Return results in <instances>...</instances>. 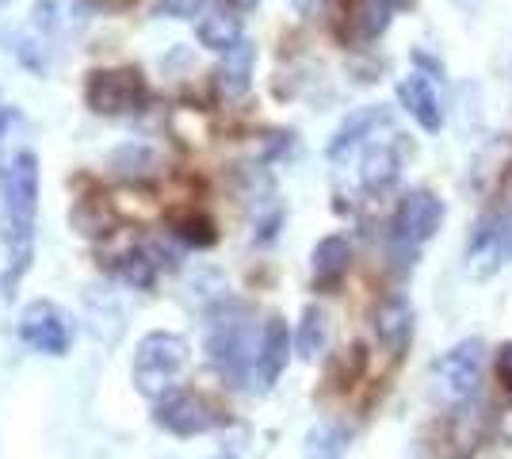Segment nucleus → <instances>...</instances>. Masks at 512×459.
<instances>
[{
    "label": "nucleus",
    "instance_id": "f257e3e1",
    "mask_svg": "<svg viewBox=\"0 0 512 459\" xmlns=\"http://www.w3.org/2000/svg\"><path fill=\"white\" fill-rule=\"evenodd\" d=\"M35 215H39V157L23 150L0 176V241L8 253V268L0 280L4 295H16V287L35 261Z\"/></svg>",
    "mask_w": 512,
    "mask_h": 459
},
{
    "label": "nucleus",
    "instance_id": "f03ea898",
    "mask_svg": "<svg viewBox=\"0 0 512 459\" xmlns=\"http://www.w3.org/2000/svg\"><path fill=\"white\" fill-rule=\"evenodd\" d=\"M260 333L249 306L226 303L211 314L207 326V356L214 372L222 375L230 387H249L256 379V356H260Z\"/></svg>",
    "mask_w": 512,
    "mask_h": 459
},
{
    "label": "nucleus",
    "instance_id": "7ed1b4c3",
    "mask_svg": "<svg viewBox=\"0 0 512 459\" xmlns=\"http://www.w3.org/2000/svg\"><path fill=\"white\" fill-rule=\"evenodd\" d=\"M188 368V341L169 329H153L134 349V387L153 402L176 391V379Z\"/></svg>",
    "mask_w": 512,
    "mask_h": 459
},
{
    "label": "nucleus",
    "instance_id": "20e7f679",
    "mask_svg": "<svg viewBox=\"0 0 512 459\" xmlns=\"http://www.w3.org/2000/svg\"><path fill=\"white\" fill-rule=\"evenodd\" d=\"M85 104L96 115H107V119L138 115L150 104V85H146V77L134 66L96 69V73H88Z\"/></svg>",
    "mask_w": 512,
    "mask_h": 459
},
{
    "label": "nucleus",
    "instance_id": "39448f33",
    "mask_svg": "<svg viewBox=\"0 0 512 459\" xmlns=\"http://www.w3.org/2000/svg\"><path fill=\"white\" fill-rule=\"evenodd\" d=\"M440 222H444V203L436 192L417 188V192L402 196L394 222H390V245H394V253H402V264H409V257H417V249L428 238H436Z\"/></svg>",
    "mask_w": 512,
    "mask_h": 459
},
{
    "label": "nucleus",
    "instance_id": "423d86ee",
    "mask_svg": "<svg viewBox=\"0 0 512 459\" xmlns=\"http://www.w3.org/2000/svg\"><path fill=\"white\" fill-rule=\"evenodd\" d=\"M482 368H486V349L482 341H459L451 352H444L436 360V372H432V383H436V394L451 402V406H470L478 391H482Z\"/></svg>",
    "mask_w": 512,
    "mask_h": 459
},
{
    "label": "nucleus",
    "instance_id": "0eeeda50",
    "mask_svg": "<svg viewBox=\"0 0 512 459\" xmlns=\"http://www.w3.org/2000/svg\"><path fill=\"white\" fill-rule=\"evenodd\" d=\"M20 337L27 349L43 352V356H65L73 345V326H69V314L58 303L35 299L31 306H23Z\"/></svg>",
    "mask_w": 512,
    "mask_h": 459
},
{
    "label": "nucleus",
    "instance_id": "6e6552de",
    "mask_svg": "<svg viewBox=\"0 0 512 459\" xmlns=\"http://www.w3.org/2000/svg\"><path fill=\"white\" fill-rule=\"evenodd\" d=\"M505 261H512V219L505 215H482L470 230V245H467V272L486 280L493 276Z\"/></svg>",
    "mask_w": 512,
    "mask_h": 459
},
{
    "label": "nucleus",
    "instance_id": "1a4fd4ad",
    "mask_svg": "<svg viewBox=\"0 0 512 459\" xmlns=\"http://www.w3.org/2000/svg\"><path fill=\"white\" fill-rule=\"evenodd\" d=\"M153 421H157L161 429H169L172 437H199V433H211L214 425L222 421V414L214 410L203 394L172 391L157 402Z\"/></svg>",
    "mask_w": 512,
    "mask_h": 459
},
{
    "label": "nucleus",
    "instance_id": "9d476101",
    "mask_svg": "<svg viewBox=\"0 0 512 459\" xmlns=\"http://www.w3.org/2000/svg\"><path fill=\"white\" fill-rule=\"evenodd\" d=\"M375 337H379V345H383L394 360L406 356L409 341H413V306H409L402 295L383 299V303L375 306Z\"/></svg>",
    "mask_w": 512,
    "mask_h": 459
},
{
    "label": "nucleus",
    "instance_id": "9b49d317",
    "mask_svg": "<svg viewBox=\"0 0 512 459\" xmlns=\"http://www.w3.org/2000/svg\"><path fill=\"white\" fill-rule=\"evenodd\" d=\"M398 100H402V108L417 119V127H425V131H440L444 127V104H440V92L432 85V77L428 73H409L406 81L398 85Z\"/></svg>",
    "mask_w": 512,
    "mask_h": 459
},
{
    "label": "nucleus",
    "instance_id": "f8f14e48",
    "mask_svg": "<svg viewBox=\"0 0 512 459\" xmlns=\"http://www.w3.org/2000/svg\"><path fill=\"white\" fill-rule=\"evenodd\" d=\"M291 345H295V337H291V329L287 322L272 314L268 322H264V333H260V356H256V383L260 387H272L283 368H287V360H291Z\"/></svg>",
    "mask_w": 512,
    "mask_h": 459
},
{
    "label": "nucleus",
    "instance_id": "ddd939ff",
    "mask_svg": "<svg viewBox=\"0 0 512 459\" xmlns=\"http://www.w3.org/2000/svg\"><path fill=\"white\" fill-rule=\"evenodd\" d=\"M253 69H256V43L241 39L234 50L222 54V62L214 69V85L222 100H241L253 88Z\"/></svg>",
    "mask_w": 512,
    "mask_h": 459
},
{
    "label": "nucleus",
    "instance_id": "4468645a",
    "mask_svg": "<svg viewBox=\"0 0 512 459\" xmlns=\"http://www.w3.org/2000/svg\"><path fill=\"white\" fill-rule=\"evenodd\" d=\"M195 31H199V43L207 46V50H218V54L234 50V46L245 39L237 8H226V4H207L199 23H195Z\"/></svg>",
    "mask_w": 512,
    "mask_h": 459
},
{
    "label": "nucleus",
    "instance_id": "2eb2a0df",
    "mask_svg": "<svg viewBox=\"0 0 512 459\" xmlns=\"http://www.w3.org/2000/svg\"><path fill=\"white\" fill-rule=\"evenodd\" d=\"M31 16H35V27L46 35H69L92 20V4L88 0H39Z\"/></svg>",
    "mask_w": 512,
    "mask_h": 459
},
{
    "label": "nucleus",
    "instance_id": "dca6fc26",
    "mask_svg": "<svg viewBox=\"0 0 512 459\" xmlns=\"http://www.w3.org/2000/svg\"><path fill=\"white\" fill-rule=\"evenodd\" d=\"M310 268H314V284L318 287H337L344 280V272L352 268V245L341 234H329L314 245V257H310Z\"/></svg>",
    "mask_w": 512,
    "mask_h": 459
},
{
    "label": "nucleus",
    "instance_id": "f3484780",
    "mask_svg": "<svg viewBox=\"0 0 512 459\" xmlns=\"http://www.w3.org/2000/svg\"><path fill=\"white\" fill-rule=\"evenodd\" d=\"M386 123H390V111L379 108V104H375V108L352 111V115L341 123V131L333 134V142H329V157H333V161H341L352 146H360L367 134L379 131V127H386Z\"/></svg>",
    "mask_w": 512,
    "mask_h": 459
},
{
    "label": "nucleus",
    "instance_id": "a211bd4d",
    "mask_svg": "<svg viewBox=\"0 0 512 459\" xmlns=\"http://www.w3.org/2000/svg\"><path fill=\"white\" fill-rule=\"evenodd\" d=\"M111 272L130 287H153L157 272H161V257L153 253L150 245H130L111 261Z\"/></svg>",
    "mask_w": 512,
    "mask_h": 459
},
{
    "label": "nucleus",
    "instance_id": "6ab92c4d",
    "mask_svg": "<svg viewBox=\"0 0 512 459\" xmlns=\"http://www.w3.org/2000/svg\"><path fill=\"white\" fill-rule=\"evenodd\" d=\"M398 173H402V165H398V153L390 150V146H371V150L363 153L360 184L367 192H386V188H394Z\"/></svg>",
    "mask_w": 512,
    "mask_h": 459
},
{
    "label": "nucleus",
    "instance_id": "aec40b11",
    "mask_svg": "<svg viewBox=\"0 0 512 459\" xmlns=\"http://www.w3.org/2000/svg\"><path fill=\"white\" fill-rule=\"evenodd\" d=\"M325 341H329L325 314H321L318 306H306L299 329H295V352H299L302 360H318L321 352H325Z\"/></svg>",
    "mask_w": 512,
    "mask_h": 459
},
{
    "label": "nucleus",
    "instance_id": "412c9836",
    "mask_svg": "<svg viewBox=\"0 0 512 459\" xmlns=\"http://www.w3.org/2000/svg\"><path fill=\"white\" fill-rule=\"evenodd\" d=\"M352 433L344 425H318L306 437V459H344Z\"/></svg>",
    "mask_w": 512,
    "mask_h": 459
},
{
    "label": "nucleus",
    "instance_id": "4be33fe9",
    "mask_svg": "<svg viewBox=\"0 0 512 459\" xmlns=\"http://www.w3.org/2000/svg\"><path fill=\"white\" fill-rule=\"evenodd\" d=\"M172 234L184 245H192V249H211L214 241H218V226L203 211H184V215L172 219Z\"/></svg>",
    "mask_w": 512,
    "mask_h": 459
},
{
    "label": "nucleus",
    "instance_id": "5701e85b",
    "mask_svg": "<svg viewBox=\"0 0 512 459\" xmlns=\"http://www.w3.org/2000/svg\"><path fill=\"white\" fill-rule=\"evenodd\" d=\"M390 20H394V8H390L386 0H360L356 12H352V23H356V31H360L363 39H379V35H386Z\"/></svg>",
    "mask_w": 512,
    "mask_h": 459
},
{
    "label": "nucleus",
    "instance_id": "b1692460",
    "mask_svg": "<svg viewBox=\"0 0 512 459\" xmlns=\"http://www.w3.org/2000/svg\"><path fill=\"white\" fill-rule=\"evenodd\" d=\"M363 364H367V352H363L360 345L344 349L341 356H337V364H333V372H329V379H333V387H352V383L360 379Z\"/></svg>",
    "mask_w": 512,
    "mask_h": 459
},
{
    "label": "nucleus",
    "instance_id": "393cba45",
    "mask_svg": "<svg viewBox=\"0 0 512 459\" xmlns=\"http://www.w3.org/2000/svg\"><path fill=\"white\" fill-rule=\"evenodd\" d=\"M207 0H153V12L157 16H169V20H195L203 16Z\"/></svg>",
    "mask_w": 512,
    "mask_h": 459
},
{
    "label": "nucleus",
    "instance_id": "a878e982",
    "mask_svg": "<svg viewBox=\"0 0 512 459\" xmlns=\"http://www.w3.org/2000/svg\"><path fill=\"white\" fill-rule=\"evenodd\" d=\"M497 379H501L505 391L512 394V341H505V345L497 349Z\"/></svg>",
    "mask_w": 512,
    "mask_h": 459
},
{
    "label": "nucleus",
    "instance_id": "bb28decb",
    "mask_svg": "<svg viewBox=\"0 0 512 459\" xmlns=\"http://www.w3.org/2000/svg\"><path fill=\"white\" fill-rule=\"evenodd\" d=\"M291 4H295V12H299V16H318L325 0H291Z\"/></svg>",
    "mask_w": 512,
    "mask_h": 459
},
{
    "label": "nucleus",
    "instance_id": "cd10ccee",
    "mask_svg": "<svg viewBox=\"0 0 512 459\" xmlns=\"http://www.w3.org/2000/svg\"><path fill=\"white\" fill-rule=\"evenodd\" d=\"M230 4H234L237 12H253V8L260 4V0H230Z\"/></svg>",
    "mask_w": 512,
    "mask_h": 459
},
{
    "label": "nucleus",
    "instance_id": "c85d7f7f",
    "mask_svg": "<svg viewBox=\"0 0 512 459\" xmlns=\"http://www.w3.org/2000/svg\"><path fill=\"white\" fill-rule=\"evenodd\" d=\"M386 4H390L394 12H398V8H413V0H386Z\"/></svg>",
    "mask_w": 512,
    "mask_h": 459
},
{
    "label": "nucleus",
    "instance_id": "c756f323",
    "mask_svg": "<svg viewBox=\"0 0 512 459\" xmlns=\"http://www.w3.org/2000/svg\"><path fill=\"white\" fill-rule=\"evenodd\" d=\"M0 4H8V0H0Z\"/></svg>",
    "mask_w": 512,
    "mask_h": 459
}]
</instances>
